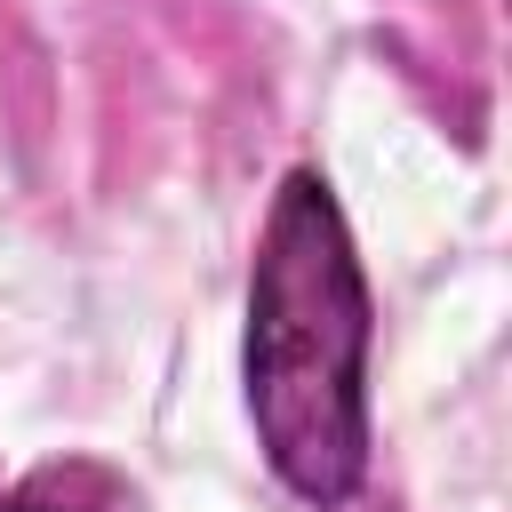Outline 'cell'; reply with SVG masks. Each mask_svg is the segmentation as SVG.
<instances>
[{
	"mask_svg": "<svg viewBox=\"0 0 512 512\" xmlns=\"http://www.w3.org/2000/svg\"><path fill=\"white\" fill-rule=\"evenodd\" d=\"M248 416L304 504H344L368 472V280L344 208L312 168L272 200L248 280Z\"/></svg>",
	"mask_w": 512,
	"mask_h": 512,
	"instance_id": "obj_1",
	"label": "cell"
},
{
	"mask_svg": "<svg viewBox=\"0 0 512 512\" xmlns=\"http://www.w3.org/2000/svg\"><path fill=\"white\" fill-rule=\"evenodd\" d=\"M0 512H56V504H40V496H16V504H0Z\"/></svg>",
	"mask_w": 512,
	"mask_h": 512,
	"instance_id": "obj_2",
	"label": "cell"
}]
</instances>
